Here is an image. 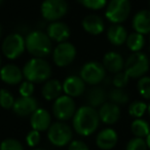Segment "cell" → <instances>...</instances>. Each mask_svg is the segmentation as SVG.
Instances as JSON below:
<instances>
[{"label": "cell", "mask_w": 150, "mask_h": 150, "mask_svg": "<svg viewBox=\"0 0 150 150\" xmlns=\"http://www.w3.org/2000/svg\"><path fill=\"white\" fill-rule=\"evenodd\" d=\"M131 11L129 0H110L107 3L105 17L111 24H121L127 20Z\"/></svg>", "instance_id": "obj_5"}, {"label": "cell", "mask_w": 150, "mask_h": 150, "mask_svg": "<svg viewBox=\"0 0 150 150\" xmlns=\"http://www.w3.org/2000/svg\"><path fill=\"white\" fill-rule=\"evenodd\" d=\"M1 32H2V29H1V25H0V36H1Z\"/></svg>", "instance_id": "obj_40"}, {"label": "cell", "mask_w": 150, "mask_h": 150, "mask_svg": "<svg viewBox=\"0 0 150 150\" xmlns=\"http://www.w3.org/2000/svg\"><path fill=\"white\" fill-rule=\"evenodd\" d=\"M148 146L146 143V140L143 138H133L127 144L125 150H147Z\"/></svg>", "instance_id": "obj_34"}, {"label": "cell", "mask_w": 150, "mask_h": 150, "mask_svg": "<svg viewBox=\"0 0 150 150\" xmlns=\"http://www.w3.org/2000/svg\"><path fill=\"white\" fill-rule=\"evenodd\" d=\"M146 143H147L148 148L150 149V133H149V135L147 136V138H146Z\"/></svg>", "instance_id": "obj_38"}, {"label": "cell", "mask_w": 150, "mask_h": 150, "mask_svg": "<svg viewBox=\"0 0 150 150\" xmlns=\"http://www.w3.org/2000/svg\"><path fill=\"white\" fill-rule=\"evenodd\" d=\"M76 110V104L73 98L66 95L59 97L52 104V113L59 121L69 120L74 116Z\"/></svg>", "instance_id": "obj_11"}, {"label": "cell", "mask_w": 150, "mask_h": 150, "mask_svg": "<svg viewBox=\"0 0 150 150\" xmlns=\"http://www.w3.org/2000/svg\"><path fill=\"white\" fill-rule=\"evenodd\" d=\"M3 56L8 60H17L26 50L25 38L20 33H11L4 38L1 44Z\"/></svg>", "instance_id": "obj_6"}, {"label": "cell", "mask_w": 150, "mask_h": 150, "mask_svg": "<svg viewBox=\"0 0 150 150\" xmlns=\"http://www.w3.org/2000/svg\"><path fill=\"white\" fill-rule=\"evenodd\" d=\"M125 43L129 50H132L133 52H141L143 46L145 45V38L142 34L133 32V33L129 34Z\"/></svg>", "instance_id": "obj_26"}, {"label": "cell", "mask_w": 150, "mask_h": 150, "mask_svg": "<svg viewBox=\"0 0 150 150\" xmlns=\"http://www.w3.org/2000/svg\"><path fill=\"white\" fill-rule=\"evenodd\" d=\"M149 4H150V1H149Z\"/></svg>", "instance_id": "obj_45"}, {"label": "cell", "mask_w": 150, "mask_h": 150, "mask_svg": "<svg viewBox=\"0 0 150 150\" xmlns=\"http://www.w3.org/2000/svg\"><path fill=\"white\" fill-rule=\"evenodd\" d=\"M79 3L90 11H100L107 6V0H78Z\"/></svg>", "instance_id": "obj_31"}, {"label": "cell", "mask_w": 150, "mask_h": 150, "mask_svg": "<svg viewBox=\"0 0 150 150\" xmlns=\"http://www.w3.org/2000/svg\"><path fill=\"white\" fill-rule=\"evenodd\" d=\"M100 120L105 125H114L120 118V108L112 102H106L99 108Z\"/></svg>", "instance_id": "obj_16"}, {"label": "cell", "mask_w": 150, "mask_h": 150, "mask_svg": "<svg viewBox=\"0 0 150 150\" xmlns=\"http://www.w3.org/2000/svg\"><path fill=\"white\" fill-rule=\"evenodd\" d=\"M86 82L77 75H70L65 78L63 82V92L71 98L80 97L86 92Z\"/></svg>", "instance_id": "obj_13"}, {"label": "cell", "mask_w": 150, "mask_h": 150, "mask_svg": "<svg viewBox=\"0 0 150 150\" xmlns=\"http://www.w3.org/2000/svg\"><path fill=\"white\" fill-rule=\"evenodd\" d=\"M16 102V99L13 95L6 88H1L0 90V107L3 109H13V104Z\"/></svg>", "instance_id": "obj_29"}, {"label": "cell", "mask_w": 150, "mask_h": 150, "mask_svg": "<svg viewBox=\"0 0 150 150\" xmlns=\"http://www.w3.org/2000/svg\"><path fill=\"white\" fill-rule=\"evenodd\" d=\"M100 117L96 108L86 105L78 108L73 116V129L78 135L91 136L98 129Z\"/></svg>", "instance_id": "obj_1"}, {"label": "cell", "mask_w": 150, "mask_h": 150, "mask_svg": "<svg viewBox=\"0 0 150 150\" xmlns=\"http://www.w3.org/2000/svg\"><path fill=\"white\" fill-rule=\"evenodd\" d=\"M38 109V102L34 97H20L16 100L13 111L21 117L32 115Z\"/></svg>", "instance_id": "obj_14"}, {"label": "cell", "mask_w": 150, "mask_h": 150, "mask_svg": "<svg viewBox=\"0 0 150 150\" xmlns=\"http://www.w3.org/2000/svg\"><path fill=\"white\" fill-rule=\"evenodd\" d=\"M19 93L21 97H32L34 93V83L28 80L22 81L19 88Z\"/></svg>", "instance_id": "obj_35"}, {"label": "cell", "mask_w": 150, "mask_h": 150, "mask_svg": "<svg viewBox=\"0 0 150 150\" xmlns=\"http://www.w3.org/2000/svg\"><path fill=\"white\" fill-rule=\"evenodd\" d=\"M2 2H3V0H0V5L2 4Z\"/></svg>", "instance_id": "obj_42"}, {"label": "cell", "mask_w": 150, "mask_h": 150, "mask_svg": "<svg viewBox=\"0 0 150 150\" xmlns=\"http://www.w3.org/2000/svg\"><path fill=\"white\" fill-rule=\"evenodd\" d=\"M40 139H41V136H40V132L35 131V129H32L28 133L27 137H26V142L30 147H35L39 144Z\"/></svg>", "instance_id": "obj_36"}, {"label": "cell", "mask_w": 150, "mask_h": 150, "mask_svg": "<svg viewBox=\"0 0 150 150\" xmlns=\"http://www.w3.org/2000/svg\"><path fill=\"white\" fill-rule=\"evenodd\" d=\"M148 105L143 101H135L129 106V114L135 118H141L147 111Z\"/></svg>", "instance_id": "obj_28"}, {"label": "cell", "mask_w": 150, "mask_h": 150, "mask_svg": "<svg viewBox=\"0 0 150 150\" xmlns=\"http://www.w3.org/2000/svg\"><path fill=\"white\" fill-rule=\"evenodd\" d=\"M129 80V76L125 72V71H120V72L116 73L114 75V77L112 78V84L114 88H125L127 86Z\"/></svg>", "instance_id": "obj_33"}, {"label": "cell", "mask_w": 150, "mask_h": 150, "mask_svg": "<svg viewBox=\"0 0 150 150\" xmlns=\"http://www.w3.org/2000/svg\"><path fill=\"white\" fill-rule=\"evenodd\" d=\"M81 26L83 30L90 35H100L104 32L105 30V23L104 20L98 15L95 13H91V15H86V17L82 19Z\"/></svg>", "instance_id": "obj_17"}, {"label": "cell", "mask_w": 150, "mask_h": 150, "mask_svg": "<svg viewBox=\"0 0 150 150\" xmlns=\"http://www.w3.org/2000/svg\"><path fill=\"white\" fill-rule=\"evenodd\" d=\"M72 137V129L64 121H57L52 123L50 129H47L48 140L52 145L57 147H63L67 144H70Z\"/></svg>", "instance_id": "obj_9"}, {"label": "cell", "mask_w": 150, "mask_h": 150, "mask_svg": "<svg viewBox=\"0 0 150 150\" xmlns=\"http://www.w3.org/2000/svg\"><path fill=\"white\" fill-rule=\"evenodd\" d=\"M149 41H150V36H149Z\"/></svg>", "instance_id": "obj_44"}, {"label": "cell", "mask_w": 150, "mask_h": 150, "mask_svg": "<svg viewBox=\"0 0 150 150\" xmlns=\"http://www.w3.org/2000/svg\"><path fill=\"white\" fill-rule=\"evenodd\" d=\"M46 34L52 41H56L57 43H62L70 38L71 30L66 23L57 21L48 24L47 28H46Z\"/></svg>", "instance_id": "obj_12"}, {"label": "cell", "mask_w": 150, "mask_h": 150, "mask_svg": "<svg viewBox=\"0 0 150 150\" xmlns=\"http://www.w3.org/2000/svg\"><path fill=\"white\" fill-rule=\"evenodd\" d=\"M76 47L73 43L69 41H65L62 43H58V45L52 50V61L54 65L58 67H67L72 64L76 58Z\"/></svg>", "instance_id": "obj_10"}, {"label": "cell", "mask_w": 150, "mask_h": 150, "mask_svg": "<svg viewBox=\"0 0 150 150\" xmlns=\"http://www.w3.org/2000/svg\"><path fill=\"white\" fill-rule=\"evenodd\" d=\"M63 83L58 79H48L44 82L41 90V95L46 101H54L62 96Z\"/></svg>", "instance_id": "obj_23"}, {"label": "cell", "mask_w": 150, "mask_h": 150, "mask_svg": "<svg viewBox=\"0 0 150 150\" xmlns=\"http://www.w3.org/2000/svg\"><path fill=\"white\" fill-rule=\"evenodd\" d=\"M0 150H24V147L19 140L8 138L0 143Z\"/></svg>", "instance_id": "obj_32"}, {"label": "cell", "mask_w": 150, "mask_h": 150, "mask_svg": "<svg viewBox=\"0 0 150 150\" xmlns=\"http://www.w3.org/2000/svg\"><path fill=\"white\" fill-rule=\"evenodd\" d=\"M108 99L110 102L114 103L116 105H125L129 102V97L127 95V93L125 92L123 88H113L112 90H110L108 94Z\"/></svg>", "instance_id": "obj_27"}, {"label": "cell", "mask_w": 150, "mask_h": 150, "mask_svg": "<svg viewBox=\"0 0 150 150\" xmlns=\"http://www.w3.org/2000/svg\"><path fill=\"white\" fill-rule=\"evenodd\" d=\"M107 39L112 45L120 46L127 42V38L129 36L127 31L120 24H112L109 26L106 32Z\"/></svg>", "instance_id": "obj_22"}, {"label": "cell", "mask_w": 150, "mask_h": 150, "mask_svg": "<svg viewBox=\"0 0 150 150\" xmlns=\"http://www.w3.org/2000/svg\"><path fill=\"white\" fill-rule=\"evenodd\" d=\"M23 74L25 79L32 83H42L52 76V66L44 59L32 58L24 66Z\"/></svg>", "instance_id": "obj_2"}, {"label": "cell", "mask_w": 150, "mask_h": 150, "mask_svg": "<svg viewBox=\"0 0 150 150\" xmlns=\"http://www.w3.org/2000/svg\"><path fill=\"white\" fill-rule=\"evenodd\" d=\"M150 68V60L144 52H133L125 63V72L129 78H141Z\"/></svg>", "instance_id": "obj_4"}, {"label": "cell", "mask_w": 150, "mask_h": 150, "mask_svg": "<svg viewBox=\"0 0 150 150\" xmlns=\"http://www.w3.org/2000/svg\"><path fill=\"white\" fill-rule=\"evenodd\" d=\"M147 112H148V115H149V117H150V104L148 105V108H147Z\"/></svg>", "instance_id": "obj_39"}, {"label": "cell", "mask_w": 150, "mask_h": 150, "mask_svg": "<svg viewBox=\"0 0 150 150\" xmlns=\"http://www.w3.org/2000/svg\"><path fill=\"white\" fill-rule=\"evenodd\" d=\"M69 5L66 0H43L40 6V13L45 21H60L67 15Z\"/></svg>", "instance_id": "obj_7"}, {"label": "cell", "mask_w": 150, "mask_h": 150, "mask_svg": "<svg viewBox=\"0 0 150 150\" xmlns=\"http://www.w3.org/2000/svg\"><path fill=\"white\" fill-rule=\"evenodd\" d=\"M107 97H108V95L103 86H95L86 94V101L88 103V106L93 107V108H97V107H101L104 103H106Z\"/></svg>", "instance_id": "obj_24"}, {"label": "cell", "mask_w": 150, "mask_h": 150, "mask_svg": "<svg viewBox=\"0 0 150 150\" xmlns=\"http://www.w3.org/2000/svg\"><path fill=\"white\" fill-rule=\"evenodd\" d=\"M33 150H43V149H33Z\"/></svg>", "instance_id": "obj_43"}, {"label": "cell", "mask_w": 150, "mask_h": 150, "mask_svg": "<svg viewBox=\"0 0 150 150\" xmlns=\"http://www.w3.org/2000/svg\"><path fill=\"white\" fill-rule=\"evenodd\" d=\"M131 131L137 138H147L150 133V125L142 118H136L131 125Z\"/></svg>", "instance_id": "obj_25"}, {"label": "cell", "mask_w": 150, "mask_h": 150, "mask_svg": "<svg viewBox=\"0 0 150 150\" xmlns=\"http://www.w3.org/2000/svg\"><path fill=\"white\" fill-rule=\"evenodd\" d=\"M118 141L117 133L113 129L107 127L100 132L97 135L96 144L102 150H111L115 147Z\"/></svg>", "instance_id": "obj_20"}, {"label": "cell", "mask_w": 150, "mask_h": 150, "mask_svg": "<svg viewBox=\"0 0 150 150\" xmlns=\"http://www.w3.org/2000/svg\"><path fill=\"white\" fill-rule=\"evenodd\" d=\"M137 88L141 97L146 100H150V77L143 76L139 79L137 83Z\"/></svg>", "instance_id": "obj_30"}, {"label": "cell", "mask_w": 150, "mask_h": 150, "mask_svg": "<svg viewBox=\"0 0 150 150\" xmlns=\"http://www.w3.org/2000/svg\"><path fill=\"white\" fill-rule=\"evenodd\" d=\"M30 123L33 129L38 132L47 131L52 125V117L46 109L38 108L30 118Z\"/></svg>", "instance_id": "obj_18"}, {"label": "cell", "mask_w": 150, "mask_h": 150, "mask_svg": "<svg viewBox=\"0 0 150 150\" xmlns=\"http://www.w3.org/2000/svg\"><path fill=\"white\" fill-rule=\"evenodd\" d=\"M26 50L34 58L44 59L52 52V40L46 32L34 30L25 38Z\"/></svg>", "instance_id": "obj_3"}, {"label": "cell", "mask_w": 150, "mask_h": 150, "mask_svg": "<svg viewBox=\"0 0 150 150\" xmlns=\"http://www.w3.org/2000/svg\"><path fill=\"white\" fill-rule=\"evenodd\" d=\"M79 76L86 84L93 86H99L106 78V69L102 63L90 61L81 67Z\"/></svg>", "instance_id": "obj_8"}, {"label": "cell", "mask_w": 150, "mask_h": 150, "mask_svg": "<svg viewBox=\"0 0 150 150\" xmlns=\"http://www.w3.org/2000/svg\"><path fill=\"white\" fill-rule=\"evenodd\" d=\"M23 77V70L13 64H6L0 68V79L8 86L21 84Z\"/></svg>", "instance_id": "obj_15"}, {"label": "cell", "mask_w": 150, "mask_h": 150, "mask_svg": "<svg viewBox=\"0 0 150 150\" xmlns=\"http://www.w3.org/2000/svg\"><path fill=\"white\" fill-rule=\"evenodd\" d=\"M0 68H1V56H0Z\"/></svg>", "instance_id": "obj_41"}, {"label": "cell", "mask_w": 150, "mask_h": 150, "mask_svg": "<svg viewBox=\"0 0 150 150\" xmlns=\"http://www.w3.org/2000/svg\"><path fill=\"white\" fill-rule=\"evenodd\" d=\"M132 26L135 32L142 35L150 34V11L142 9L138 11L133 18Z\"/></svg>", "instance_id": "obj_21"}, {"label": "cell", "mask_w": 150, "mask_h": 150, "mask_svg": "<svg viewBox=\"0 0 150 150\" xmlns=\"http://www.w3.org/2000/svg\"><path fill=\"white\" fill-rule=\"evenodd\" d=\"M125 60L120 54L117 52H108L103 57L102 64L106 71L116 74L125 69Z\"/></svg>", "instance_id": "obj_19"}, {"label": "cell", "mask_w": 150, "mask_h": 150, "mask_svg": "<svg viewBox=\"0 0 150 150\" xmlns=\"http://www.w3.org/2000/svg\"><path fill=\"white\" fill-rule=\"evenodd\" d=\"M68 150H90L88 146L80 140H73L69 144Z\"/></svg>", "instance_id": "obj_37"}]
</instances>
